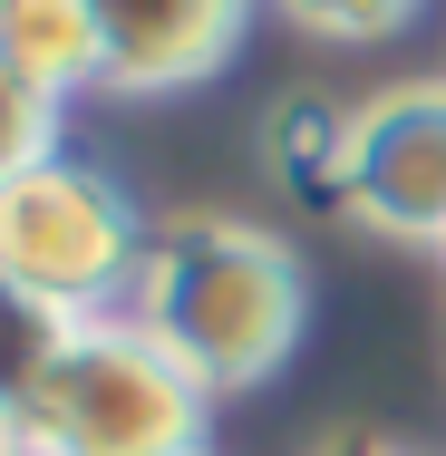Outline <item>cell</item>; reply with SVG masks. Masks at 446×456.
<instances>
[{
    "mask_svg": "<svg viewBox=\"0 0 446 456\" xmlns=\"http://www.w3.org/2000/svg\"><path fill=\"white\" fill-rule=\"evenodd\" d=\"M437 253H446V243H437Z\"/></svg>",
    "mask_w": 446,
    "mask_h": 456,
    "instance_id": "12",
    "label": "cell"
},
{
    "mask_svg": "<svg viewBox=\"0 0 446 456\" xmlns=\"http://www.w3.org/2000/svg\"><path fill=\"white\" fill-rule=\"evenodd\" d=\"M330 194L388 243H446V78L350 107Z\"/></svg>",
    "mask_w": 446,
    "mask_h": 456,
    "instance_id": "4",
    "label": "cell"
},
{
    "mask_svg": "<svg viewBox=\"0 0 446 456\" xmlns=\"http://www.w3.org/2000/svg\"><path fill=\"white\" fill-rule=\"evenodd\" d=\"M320 456H418V447H398V437H378V428H350V437H330Z\"/></svg>",
    "mask_w": 446,
    "mask_h": 456,
    "instance_id": "10",
    "label": "cell"
},
{
    "mask_svg": "<svg viewBox=\"0 0 446 456\" xmlns=\"http://www.w3.org/2000/svg\"><path fill=\"white\" fill-rule=\"evenodd\" d=\"M20 437L29 456H204V388L126 311H107L78 330Z\"/></svg>",
    "mask_w": 446,
    "mask_h": 456,
    "instance_id": "2",
    "label": "cell"
},
{
    "mask_svg": "<svg viewBox=\"0 0 446 456\" xmlns=\"http://www.w3.org/2000/svg\"><path fill=\"white\" fill-rule=\"evenodd\" d=\"M126 321H136L204 398H214V388H263L272 369L301 350L311 281H301V253H291L272 224L175 214L166 233H146V263L126 281Z\"/></svg>",
    "mask_w": 446,
    "mask_h": 456,
    "instance_id": "1",
    "label": "cell"
},
{
    "mask_svg": "<svg viewBox=\"0 0 446 456\" xmlns=\"http://www.w3.org/2000/svg\"><path fill=\"white\" fill-rule=\"evenodd\" d=\"M49 156H59V97H39L29 78L0 69V194L20 175H39Z\"/></svg>",
    "mask_w": 446,
    "mask_h": 456,
    "instance_id": "8",
    "label": "cell"
},
{
    "mask_svg": "<svg viewBox=\"0 0 446 456\" xmlns=\"http://www.w3.org/2000/svg\"><path fill=\"white\" fill-rule=\"evenodd\" d=\"M243 29L253 20L233 0H97V88H126V97L204 88L233 69Z\"/></svg>",
    "mask_w": 446,
    "mask_h": 456,
    "instance_id": "5",
    "label": "cell"
},
{
    "mask_svg": "<svg viewBox=\"0 0 446 456\" xmlns=\"http://www.w3.org/2000/svg\"><path fill=\"white\" fill-rule=\"evenodd\" d=\"M136 263H146V233L126 214V194L78 156H49L39 175H20L0 194V281L59 301L69 321L126 311Z\"/></svg>",
    "mask_w": 446,
    "mask_h": 456,
    "instance_id": "3",
    "label": "cell"
},
{
    "mask_svg": "<svg viewBox=\"0 0 446 456\" xmlns=\"http://www.w3.org/2000/svg\"><path fill=\"white\" fill-rule=\"evenodd\" d=\"M0 69L39 97L97 88V0H0Z\"/></svg>",
    "mask_w": 446,
    "mask_h": 456,
    "instance_id": "6",
    "label": "cell"
},
{
    "mask_svg": "<svg viewBox=\"0 0 446 456\" xmlns=\"http://www.w3.org/2000/svg\"><path fill=\"white\" fill-rule=\"evenodd\" d=\"M78 330H88V321H69L59 301L0 281V418H29V408H39V388L78 350Z\"/></svg>",
    "mask_w": 446,
    "mask_h": 456,
    "instance_id": "7",
    "label": "cell"
},
{
    "mask_svg": "<svg viewBox=\"0 0 446 456\" xmlns=\"http://www.w3.org/2000/svg\"><path fill=\"white\" fill-rule=\"evenodd\" d=\"M291 20H301L311 39H388V29H408L418 10H408V0H301Z\"/></svg>",
    "mask_w": 446,
    "mask_h": 456,
    "instance_id": "9",
    "label": "cell"
},
{
    "mask_svg": "<svg viewBox=\"0 0 446 456\" xmlns=\"http://www.w3.org/2000/svg\"><path fill=\"white\" fill-rule=\"evenodd\" d=\"M0 456H29V437H20V418H0Z\"/></svg>",
    "mask_w": 446,
    "mask_h": 456,
    "instance_id": "11",
    "label": "cell"
}]
</instances>
